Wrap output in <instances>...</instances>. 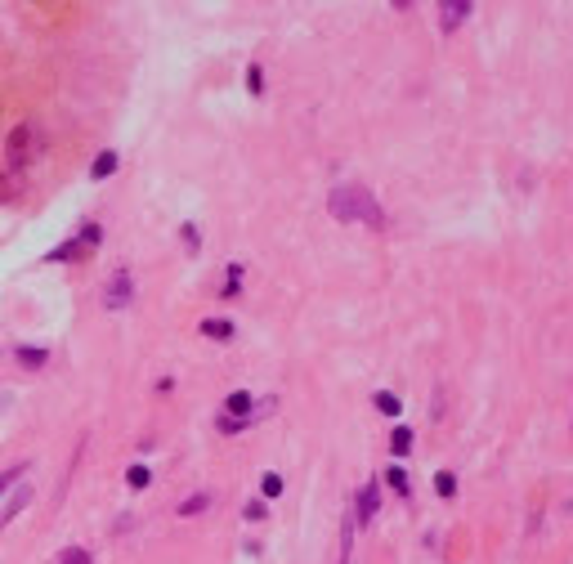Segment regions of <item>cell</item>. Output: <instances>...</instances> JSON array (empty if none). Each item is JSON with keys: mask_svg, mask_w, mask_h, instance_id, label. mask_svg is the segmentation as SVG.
<instances>
[{"mask_svg": "<svg viewBox=\"0 0 573 564\" xmlns=\"http://www.w3.org/2000/svg\"><path fill=\"white\" fill-rule=\"evenodd\" d=\"M372 403H376V412H385V417H399V412H403L399 394H390V390H376V394H372Z\"/></svg>", "mask_w": 573, "mask_h": 564, "instance_id": "cell-8", "label": "cell"}, {"mask_svg": "<svg viewBox=\"0 0 573 564\" xmlns=\"http://www.w3.org/2000/svg\"><path fill=\"white\" fill-rule=\"evenodd\" d=\"M135 300V278H130V269H117L103 286V304L108 309H126V304Z\"/></svg>", "mask_w": 573, "mask_h": 564, "instance_id": "cell-3", "label": "cell"}, {"mask_svg": "<svg viewBox=\"0 0 573 564\" xmlns=\"http://www.w3.org/2000/svg\"><path fill=\"white\" fill-rule=\"evenodd\" d=\"M202 336H211V340H233V322H228V318H202Z\"/></svg>", "mask_w": 573, "mask_h": 564, "instance_id": "cell-7", "label": "cell"}, {"mask_svg": "<svg viewBox=\"0 0 573 564\" xmlns=\"http://www.w3.org/2000/svg\"><path fill=\"white\" fill-rule=\"evenodd\" d=\"M18 363H23V367H45V363H50V354H45V349H32V345H23V349H18Z\"/></svg>", "mask_w": 573, "mask_h": 564, "instance_id": "cell-12", "label": "cell"}, {"mask_svg": "<svg viewBox=\"0 0 573 564\" xmlns=\"http://www.w3.org/2000/svg\"><path fill=\"white\" fill-rule=\"evenodd\" d=\"M260 489H264V497H278V493H282V475H273V471H269Z\"/></svg>", "mask_w": 573, "mask_h": 564, "instance_id": "cell-19", "label": "cell"}, {"mask_svg": "<svg viewBox=\"0 0 573 564\" xmlns=\"http://www.w3.org/2000/svg\"><path fill=\"white\" fill-rule=\"evenodd\" d=\"M376 506H381V489H376V484H363L358 497H354V520L367 524L372 515H376Z\"/></svg>", "mask_w": 573, "mask_h": 564, "instance_id": "cell-5", "label": "cell"}, {"mask_svg": "<svg viewBox=\"0 0 573 564\" xmlns=\"http://www.w3.org/2000/svg\"><path fill=\"white\" fill-rule=\"evenodd\" d=\"M184 242H188V251H197V224H184Z\"/></svg>", "mask_w": 573, "mask_h": 564, "instance_id": "cell-21", "label": "cell"}, {"mask_svg": "<svg viewBox=\"0 0 573 564\" xmlns=\"http://www.w3.org/2000/svg\"><path fill=\"white\" fill-rule=\"evenodd\" d=\"M385 484H390L394 493H403V497H408V489H412V484H408V471H403V466H390V471H385Z\"/></svg>", "mask_w": 573, "mask_h": 564, "instance_id": "cell-13", "label": "cell"}, {"mask_svg": "<svg viewBox=\"0 0 573 564\" xmlns=\"http://www.w3.org/2000/svg\"><path fill=\"white\" fill-rule=\"evenodd\" d=\"M246 90H251V94H260V90H264V72H260V63H251V68H246Z\"/></svg>", "mask_w": 573, "mask_h": 564, "instance_id": "cell-18", "label": "cell"}, {"mask_svg": "<svg viewBox=\"0 0 573 564\" xmlns=\"http://www.w3.org/2000/svg\"><path fill=\"white\" fill-rule=\"evenodd\" d=\"M126 484H130V489H148V484H152L148 466H130V471H126Z\"/></svg>", "mask_w": 573, "mask_h": 564, "instance_id": "cell-17", "label": "cell"}, {"mask_svg": "<svg viewBox=\"0 0 573 564\" xmlns=\"http://www.w3.org/2000/svg\"><path fill=\"white\" fill-rule=\"evenodd\" d=\"M327 211L340 219V224H367V228H385V211H381L376 193L367 188H354V184H340L331 188L327 197Z\"/></svg>", "mask_w": 573, "mask_h": 564, "instance_id": "cell-1", "label": "cell"}, {"mask_svg": "<svg viewBox=\"0 0 573 564\" xmlns=\"http://www.w3.org/2000/svg\"><path fill=\"white\" fill-rule=\"evenodd\" d=\"M27 502H32V489H27V484H18V493H14V497H9V506H5V511H0V529H5V524H9V520H14V515H18V511H23V506H27Z\"/></svg>", "mask_w": 573, "mask_h": 564, "instance_id": "cell-6", "label": "cell"}, {"mask_svg": "<svg viewBox=\"0 0 573 564\" xmlns=\"http://www.w3.org/2000/svg\"><path fill=\"white\" fill-rule=\"evenodd\" d=\"M435 493H439V497H453V493H457V475H453V471H439V475H435Z\"/></svg>", "mask_w": 573, "mask_h": 564, "instance_id": "cell-15", "label": "cell"}, {"mask_svg": "<svg viewBox=\"0 0 573 564\" xmlns=\"http://www.w3.org/2000/svg\"><path fill=\"white\" fill-rule=\"evenodd\" d=\"M54 564H90V551H85V547H63Z\"/></svg>", "mask_w": 573, "mask_h": 564, "instance_id": "cell-14", "label": "cell"}, {"mask_svg": "<svg viewBox=\"0 0 573 564\" xmlns=\"http://www.w3.org/2000/svg\"><path fill=\"white\" fill-rule=\"evenodd\" d=\"M206 506H211V493H193V497H184V502H179V515L188 520V515H202Z\"/></svg>", "mask_w": 573, "mask_h": 564, "instance_id": "cell-11", "label": "cell"}, {"mask_svg": "<svg viewBox=\"0 0 573 564\" xmlns=\"http://www.w3.org/2000/svg\"><path fill=\"white\" fill-rule=\"evenodd\" d=\"M112 170H117V152H112V148H108V152H99V157H94V166H90V175H94V179H108V175H112Z\"/></svg>", "mask_w": 573, "mask_h": 564, "instance_id": "cell-10", "label": "cell"}, {"mask_svg": "<svg viewBox=\"0 0 573 564\" xmlns=\"http://www.w3.org/2000/svg\"><path fill=\"white\" fill-rule=\"evenodd\" d=\"M36 148H41V130H36V121H18V126L9 130V139H5L9 166H27Z\"/></svg>", "mask_w": 573, "mask_h": 564, "instance_id": "cell-2", "label": "cell"}, {"mask_svg": "<svg viewBox=\"0 0 573 564\" xmlns=\"http://www.w3.org/2000/svg\"><path fill=\"white\" fill-rule=\"evenodd\" d=\"M471 9H475L471 0H444V5H439V27H444V32H457Z\"/></svg>", "mask_w": 573, "mask_h": 564, "instance_id": "cell-4", "label": "cell"}, {"mask_svg": "<svg viewBox=\"0 0 573 564\" xmlns=\"http://www.w3.org/2000/svg\"><path fill=\"white\" fill-rule=\"evenodd\" d=\"M27 475V462H18V466H9V471H0V497H5V489L9 484H18Z\"/></svg>", "mask_w": 573, "mask_h": 564, "instance_id": "cell-16", "label": "cell"}, {"mask_svg": "<svg viewBox=\"0 0 573 564\" xmlns=\"http://www.w3.org/2000/svg\"><path fill=\"white\" fill-rule=\"evenodd\" d=\"M390 453H394V457H408V453H412V430H408V426H399L394 435H390Z\"/></svg>", "mask_w": 573, "mask_h": 564, "instance_id": "cell-9", "label": "cell"}, {"mask_svg": "<svg viewBox=\"0 0 573 564\" xmlns=\"http://www.w3.org/2000/svg\"><path fill=\"white\" fill-rule=\"evenodd\" d=\"M246 520H264V515H269V506H264V502H246Z\"/></svg>", "mask_w": 573, "mask_h": 564, "instance_id": "cell-20", "label": "cell"}]
</instances>
